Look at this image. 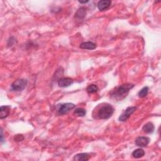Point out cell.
<instances>
[{"label":"cell","mask_w":161,"mask_h":161,"mask_svg":"<svg viewBox=\"0 0 161 161\" xmlns=\"http://www.w3.org/2000/svg\"><path fill=\"white\" fill-rule=\"evenodd\" d=\"M75 106H76L75 105L71 103H64V104L61 105L58 110V113L59 114H61V115H62V114H65L69 111L72 110V109L75 108Z\"/></svg>","instance_id":"5"},{"label":"cell","mask_w":161,"mask_h":161,"mask_svg":"<svg viewBox=\"0 0 161 161\" xmlns=\"http://www.w3.org/2000/svg\"><path fill=\"white\" fill-rule=\"evenodd\" d=\"M73 83L74 80L70 78H63L58 80V85L61 88H66L72 85Z\"/></svg>","instance_id":"7"},{"label":"cell","mask_w":161,"mask_h":161,"mask_svg":"<svg viewBox=\"0 0 161 161\" xmlns=\"http://www.w3.org/2000/svg\"><path fill=\"white\" fill-rule=\"evenodd\" d=\"M90 159V156L88 153H80L76 154L74 157V160L78 161H87Z\"/></svg>","instance_id":"10"},{"label":"cell","mask_w":161,"mask_h":161,"mask_svg":"<svg viewBox=\"0 0 161 161\" xmlns=\"http://www.w3.org/2000/svg\"><path fill=\"white\" fill-rule=\"evenodd\" d=\"M80 48L82 49H88V50H94L96 48V45L93 42H83L80 44Z\"/></svg>","instance_id":"11"},{"label":"cell","mask_w":161,"mask_h":161,"mask_svg":"<svg viewBox=\"0 0 161 161\" xmlns=\"http://www.w3.org/2000/svg\"><path fill=\"white\" fill-rule=\"evenodd\" d=\"M27 85V80L25 79H18L11 85V88L15 91H21L24 90Z\"/></svg>","instance_id":"3"},{"label":"cell","mask_w":161,"mask_h":161,"mask_svg":"<svg viewBox=\"0 0 161 161\" xmlns=\"http://www.w3.org/2000/svg\"><path fill=\"white\" fill-rule=\"evenodd\" d=\"M86 91H87L88 93L90 94L96 93L98 91V87L96 84H90L86 88Z\"/></svg>","instance_id":"16"},{"label":"cell","mask_w":161,"mask_h":161,"mask_svg":"<svg viewBox=\"0 0 161 161\" xmlns=\"http://www.w3.org/2000/svg\"><path fill=\"white\" fill-rule=\"evenodd\" d=\"M154 129H155L154 125L151 122L147 123L146 124H145L144 125H143V128H142L143 131H144L145 133H147V134H152V133H153L154 131Z\"/></svg>","instance_id":"12"},{"label":"cell","mask_w":161,"mask_h":161,"mask_svg":"<svg viewBox=\"0 0 161 161\" xmlns=\"http://www.w3.org/2000/svg\"><path fill=\"white\" fill-rule=\"evenodd\" d=\"M150 140V139L147 137H139L136 139L135 143L139 147H145L148 145Z\"/></svg>","instance_id":"6"},{"label":"cell","mask_w":161,"mask_h":161,"mask_svg":"<svg viewBox=\"0 0 161 161\" xmlns=\"http://www.w3.org/2000/svg\"><path fill=\"white\" fill-rule=\"evenodd\" d=\"M88 1H79V3H88Z\"/></svg>","instance_id":"19"},{"label":"cell","mask_w":161,"mask_h":161,"mask_svg":"<svg viewBox=\"0 0 161 161\" xmlns=\"http://www.w3.org/2000/svg\"><path fill=\"white\" fill-rule=\"evenodd\" d=\"M136 110H137V107L135 106H131V107L127 108L118 118L119 121H120V122H125V121H126L130 118V117L135 112Z\"/></svg>","instance_id":"4"},{"label":"cell","mask_w":161,"mask_h":161,"mask_svg":"<svg viewBox=\"0 0 161 161\" xmlns=\"http://www.w3.org/2000/svg\"><path fill=\"white\" fill-rule=\"evenodd\" d=\"M14 140L16 141V142H21L22 140H24V137L23 135H20V134H18V135H15V138H14Z\"/></svg>","instance_id":"18"},{"label":"cell","mask_w":161,"mask_h":161,"mask_svg":"<svg viewBox=\"0 0 161 161\" xmlns=\"http://www.w3.org/2000/svg\"><path fill=\"white\" fill-rule=\"evenodd\" d=\"M93 112V117L96 119L106 120L110 118L114 113L113 107L108 103H102L99 105L95 109Z\"/></svg>","instance_id":"1"},{"label":"cell","mask_w":161,"mask_h":161,"mask_svg":"<svg viewBox=\"0 0 161 161\" xmlns=\"http://www.w3.org/2000/svg\"><path fill=\"white\" fill-rule=\"evenodd\" d=\"M86 110L82 108H78L76 109V110L74 112V114L78 117H83L86 115Z\"/></svg>","instance_id":"15"},{"label":"cell","mask_w":161,"mask_h":161,"mask_svg":"<svg viewBox=\"0 0 161 161\" xmlns=\"http://www.w3.org/2000/svg\"><path fill=\"white\" fill-rule=\"evenodd\" d=\"M11 110V106H1L0 108V118L4 119L9 116Z\"/></svg>","instance_id":"8"},{"label":"cell","mask_w":161,"mask_h":161,"mask_svg":"<svg viewBox=\"0 0 161 161\" xmlns=\"http://www.w3.org/2000/svg\"><path fill=\"white\" fill-rule=\"evenodd\" d=\"M112 1L110 0H102L97 3V8L100 11H105L110 8Z\"/></svg>","instance_id":"9"},{"label":"cell","mask_w":161,"mask_h":161,"mask_svg":"<svg viewBox=\"0 0 161 161\" xmlns=\"http://www.w3.org/2000/svg\"><path fill=\"white\" fill-rule=\"evenodd\" d=\"M86 10L84 7H81L78 10L75 14L76 17L79 19H83L86 16Z\"/></svg>","instance_id":"14"},{"label":"cell","mask_w":161,"mask_h":161,"mask_svg":"<svg viewBox=\"0 0 161 161\" xmlns=\"http://www.w3.org/2000/svg\"><path fill=\"white\" fill-rule=\"evenodd\" d=\"M145 155V152L142 148H137L132 153V156L135 159H140Z\"/></svg>","instance_id":"13"},{"label":"cell","mask_w":161,"mask_h":161,"mask_svg":"<svg viewBox=\"0 0 161 161\" xmlns=\"http://www.w3.org/2000/svg\"><path fill=\"white\" fill-rule=\"evenodd\" d=\"M148 88L147 87V86H145V87L143 88L139 93V96L140 97H145L147 94H148Z\"/></svg>","instance_id":"17"},{"label":"cell","mask_w":161,"mask_h":161,"mask_svg":"<svg viewBox=\"0 0 161 161\" xmlns=\"http://www.w3.org/2000/svg\"><path fill=\"white\" fill-rule=\"evenodd\" d=\"M134 85L131 83H126L119 86L112 92V98L118 101L123 100L128 95L130 90L134 88Z\"/></svg>","instance_id":"2"}]
</instances>
